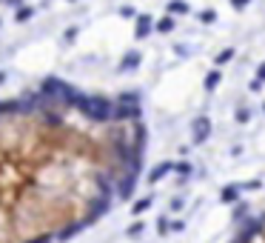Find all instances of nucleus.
Wrapping results in <instances>:
<instances>
[{
  "label": "nucleus",
  "mask_w": 265,
  "mask_h": 243,
  "mask_svg": "<svg viewBox=\"0 0 265 243\" xmlns=\"http://www.w3.org/2000/svg\"><path fill=\"white\" fill-rule=\"evenodd\" d=\"M231 243H265V206L259 212H254L243 226L237 229Z\"/></svg>",
  "instance_id": "f03ea898"
},
{
  "label": "nucleus",
  "mask_w": 265,
  "mask_h": 243,
  "mask_svg": "<svg viewBox=\"0 0 265 243\" xmlns=\"http://www.w3.org/2000/svg\"><path fill=\"white\" fill-rule=\"evenodd\" d=\"M145 155L140 103L43 83L0 100V243H57L129 198Z\"/></svg>",
  "instance_id": "f257e3e1"
},
{
  "label": "nucleus",
  "mask_w": 265,
  "mask_h": 243,
  "mask_svg": "<svg viewBox=\"0 0 265 243\" xmlns=\"http://www.w3.org/2000/svg\"><path fill=\"white\" fill-rule=\"evenodd\" d=\"M0 3H3V0H0Z\"/></svg>",
  "instance_id": "7ed1b4c3"
}]
</instances>
